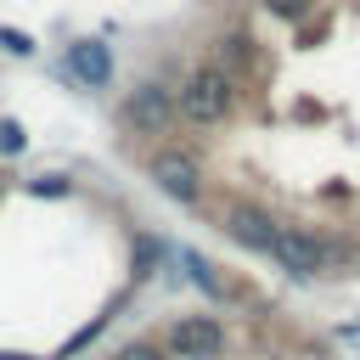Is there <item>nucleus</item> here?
Instances as JSON below:
<instances>
[{
  "mask_svg": "<svg viewBox=\"0 0 360 360\" xmlns=\"http://www.w3.org/2000/svg\"><path fill=\"white\" fill-rule=\"evenodd\" d=\"M231 101H236V90H231V73L225 68H197L180 84V112L191 124H219L231 112Z\"/></svg>",
  "mask_w": 360,
  "mask_h": 360,
  "instance_id": "nucleus-1",
  "label": "nucleus"
},
{
  "mask_svg": "<svg viewBox=\"0 0 360 360\" xmlns=\"http://www.w3.org/2000/svg\"><path fill=\"white\" fill-rule=\"evenodd\" d=\"M219 349H225V332L214 315H180L169 326V354H180V360H214Z\"/></svg>",
  "mask_w": 360,
  "mask_h": 360,
  "instance_id": "nucleus-2",
  "label": "nucleus"
},
{
  "mask_svg": "<svg viewBox=\"0 0 360 360\" xmlns=\"http://www.w3.org/2000/svg\"><path fill=\"white\" fill-rule=\"evenodd\" d=\"M270 253H276V264H281L287 276H321L326 259H332L326 242H315V236H304V231H276Z\"/></svg>",
  "mask_w": 360,
  "mask_h": 360,
  "instance_id": "nucleus-3",
  "label": "nucleus"
},
{
  "mask_svg": "<svg viewBox=\"0 0 360 360\" xmlns=\"http://www.w3.org/2000/svg\"><path fill=\"white\" fill-rule=\"evenodd\" d=\"M124 118H129L141 135H163V124L174 118V101H169L163 84H135L129 101H124Z\"/></svg>",
  "mask_w": 360,
  "mask_h": 360,
  "instance_id": "nucleus-4",
  "label": "nucleus"
},
{
  "mask_svg": "<svg viewBox=\"0 0 360 360\" xmlns=\"http://www.w3.org/2000/svg\"><path fill=\"white\" fill-rule=\"evenodd\" d=\"M152 180H158V191H169L174 202H197V191H202V174H197V163H191L186 152H158V158H152Z\"/></svg>",
  "mask_w": 360,
  "mask_h": 360,
  "instance_id": "nucleus-5",
  "label": "nucleus"
},
{
  "mask_svg": "<svg viewBox=\"0 0 360 360\" xmlns=\"http://www.w3.org/2000/svg\"><path fill=\"white\" fill-rule=\"evenodd\" d=\"M225 231H231L242 248H259V253H270V242H276V219H270L264 208H248V202H236V208L225 214Z\"/></svg>",
  "mask_w": 360,
  "mask_h": 360,
  "instance_id": "nucleus-6",
  "label": "nucleus"
},
{
  "mask_svg": "<svg viewBox=\"0 0 360 360\" xmlns=\"http://www.w3.org/2000/svg\"><path fill=\"white\" fill-rule=\"evenodd\" d=\"M68 68H73L90 90H101V84L112 79V56H107L101 39H79V45H68Z\"/></svg>",
  "mask_w": 360,
  "mask_h": 360,
  "instance_id": "nucleus-7",
  "label": "nucleus"
},
{
  "mask_svg": "<svg viewBox=\"0 0 360 360\" xmlns=\"http://www.w3.org/2000/svg\"><path fill=\"white\" fill-rule=\"evenodd\" d=\"M186 270H191V281H197V287H208V292H219V281H214V270H208V264H202L197 253H186Z\"/></svg>",
  "mask_w": 360,
  "mask_h": 360,
  "instance_id": "nucleus-8",
  "label": "nucleus"
},
{
  "mask_svg": "<svg viewBox=\"0 0 360 360\" xmlns=\"http://www.w3.org/2000/svg\"><path fill=\"white\" fill-rule=\"evenodd\" d=\"M112 360H163V349H158V343H124Z\"/></svg>",
  "mask_w": 360,
  "mask_h": 360,
  "instance_id": "nucleus-9",
  "label": "nucleus"
},
{
  "mask_svg": "<svg viewBox=\"0 0 360 360\" xmlns=\"http://www.w3.org/2000/svg\"><path fill=\"white\" fill-rule=\"evenodd\" d=\"M0 152H22V129L11 118H0Z\"/></svg>",
  "mask_w": 360,
  "mask_h": 360,
  "instance_id": "nucleus-10",
  "label": "nucleus"
},
{
  "mask_svg": "<svg viewBox=\"0 0 360 360\" xmlns=\"http://www.w3.org/2000/svg\"><path fill=\"white\" fill-rule=\"evenodd\" d=\"M0 45H6V51H17V56H28V51H34V39H28V34H11V28H0Z\"/></svg>",
  "mask_w": 360,
  "mask_h": 360,
  "instance_id": "nucleus-11",
  "label": "nucleus"
},
{
  "mask_svg": "<svg viewBox=\"0 0 360 360\" xmlns=\"http://www.w3.org/2000/svg\"><path fill=\"white\" fill-rule=\"evenodd\" d=\"M304 6L309 0H264V11H276V17H304Z\"/></svg>",
  "mask_w": 360,
  "mask_h": 360,
  "instance_id": "nucleus-12",
  "label": "nucleus"
},
{
  "mask_svg": "<svg viewBox=\"0 0 360 360\" xmlns=\"http://www.w3.org/2000/svg\"><path fill=\"white\" fill-rule=\"evenodd\" d=\"M225 56H231V62H248V39L231 34V39H225Z\"/></svg>",
  "mask_w": 360,
  "mask_h": 360,
  "instance_id": "nucleus-13",
  "label": "nucleus"
},
{
  "mask_svg": "<svg viewBox=\"0 0 360 360\" xmlns=\"http://www.w3.org/2000/svg\"><path fill=\"white\" fill-rule=\"evenodd\" d=\"M343 338H349V343H354V349H360V326H343Z\"/></svg>",
  "mask_w": 360,
  "mask_h": 360,
  "instance_id": "nucleus-14",
  "label": "nucleus"
},
{
  "mask_svg": "<svg viewBox=\"0 0 360 360\" xmlns=\"http://www.w3.org/2000/svg\"><path fill=\"white\" fill-rule=\"evenodd\" d=\"M0 360H28V354H0Z\"/></svg>",
  "mask_w": 360,
  "mask_h": 360,
  "instance_id": "nucleus-15",
  "label": "nucleus"
}]
</instances>
